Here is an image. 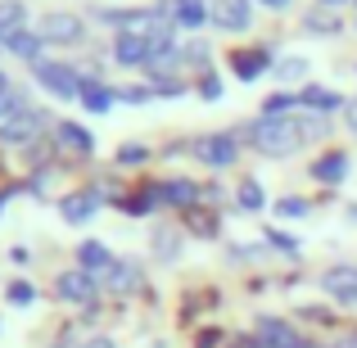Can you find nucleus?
<instances>
[{
	"label": "nucleus",
	"instance_id": "obj_13",
	"mask_svg": "<svg viewBox=\"0 0 357 348\" xmlns=\"http://www.w3.org/2000/svg\"><path fill=\"white\" fill-rule=\"evenodd\" d=\"M114 100H118L114 86H105L96 73H82V96H77V105H86L91 114H109V109H114Z\"/></svg>",
	"mask_w": 357,
	"mask_h": 348
},
{
	"label": "nucleus",
	"instance_id": "obj_6",
	"mask_svg": "<svg viewBox=\"0 0 357 348\" xmlns=\"http://www.w3.org/2000/svg\"><path fill=\"white\" fill-rule=\"evenodd\" d=\"M36 32H41L45 45H73V41H82V18L68 14V9H54V14H45L36 23Z\"/></svg>",
	"mask_w": 357,
	"mask_h": 348
},
{
	"label": "nucleus",
	"instance_id": "obj_36",
	"mask_svg": "<svg viewBox=\"0 0 357 348\" xmlns=\"http://www.w3.org/2000/svg\"><path fill=\"white\" fill-rule=\"evenodd\" d=\"M344 114H349V127H353V136H357V105H349Z\"/></svg>",
	"mask_w": 357,
	"mask_h": 348
},
{
	"label": "nucleus",
	"instance_id": "obj_26",
	"mask_svg": "<svg viewBox=\"0 0 357 348\" xmlns=\"http://www.w3.org/2000/svg\"><path fill=\"white\" fill-rule=\"evenodd\" d=\"M154 204H163V199H158V186H154V190L131 195V199H122V209H127L131 218H145V213H154Z\"/></svg>",
	"mask_w": 357,
	"mask_h": 348
},
{
	"label": "nucleus",
	"instance_id": "obj_20",
	"mask_svg": "<svg viewBox=\"0 0 357 348\" xmlns=\"http://www.w3.org/2000/svg\"><path fill=\"white\" fill-rule=\"evenodd\" d=\"M236 77L240 82H253V77H262V73H267V63H271V54L262 50V45H253V50H236Z\"/></svg>",
	"mask_w": 357,
	"mask_h": 348
},
{
	"label": "nucleus",
	"instance_id": "obj_2",
	"mask_svg": "<svg viewBox=\"0 0 357 348\" xmlns=\"http://www.w3.org/2000/svg\"><path fill=\"white\" fill-rule=\"evenodd\" d=\"M172 50V27H122L114 36V59L122 68H145V63H154L158 54Z\"/></svg>",
	"mask_w": 357,
	"mask_h": 348
},
{
	"label": "nucleus",
	"instance_id": "obj_39",
	"mask_svg": "<svg viewBox=\"0 0 357 348\" xmlns=\"http://www.w3.org/2000/svg\"><path fill=\"white\" fill-rule=\"evenodd\" d=\"M335 348H357V335H353V340H344V344H335Z\"/></svg>",
	"mask_w": 357,
	"mask_h": 348
},
{
	"label": "nucleus",
	"instance_id": "obj_30",
	"mask_svg": "<svg viewBox=\"0 0 357 348\" xmlns=\"http://www.w3.org/2000/svg\"><path fill=\"white\" fill-rule=\"evenodd\" d=\"M9 303H14V308H27V303H36V289L27 285V280H14V285H9Z\"/></svg>",
	"mask_w": 357,
	"mask_h": 348
},
{
	"label": "nucleus",
	"instance_id": "obj_32",
	"mask_svg": "<svg viewBox=\"0 0 357 348\" xmlns=\"http://www.w3.org/2000/svg\"><path fill=\"white\" fill-rule=\"evenodd\" d=\"M199 96H204V100H222V77H218V73H204Z\"/></svg>",
	"mask_w": 357,
	"mask_h": 348
},
{
	"label": "nucleus",
	"instance_id": "obj_19",
	"mask_svg": "<svg viewBox=\"0 0 357 348\" xmlns=\"http://www.w3.org/2000/svg\"><path fill=\"white\" fill-rule=\"evenodd\" d=\"M27 27V5L23 0H0V45H9Z\"/></svg>",
	"mask_w": 357,
	"mask_h": 348
},
{
	"label": "nucleus",
	"instance_id": "obj_4",
	"mask_svg": "<svg viewBox=\"0 0 357 348\" xmlns=\"http://www.w3.org/2000/svg\"><path fill=\"white\" fill-rule=\"evenodd\" d=\"M54 294L63 298V303H73V308H91L100 298V276H91V271H63L59 280H54Z\"/></svg>",
	"mask_w": 357,
	"mask_h": 348
},
{
	"label": "nucleus",
	"instance_id": "obj_28",
	"mask_svg": "<svg viewBox=\"0 0 357 348\" xmlns=\"http://www.w3.org/2000/svg\"><path fill=\"white\" fill-rule=\"evenodd\" d=\"M303 73H307V63L298 59V54H289V59H280V63H276V77H280V82H298Z\"/></svg>",
	"mask_w": 357,
	"mask_h": 348
},
{
	"label": "nucleus",
	"instance_id": "obj_10",
	"mask_svg": "<svg viewBox=\"0 0 357 348\" xmlns=\"http://www.w3.org/2000/svg\"><path fill=\"white\" fill-rule=\"evenodd\" d=\"M321 289L335 298V303L357 308V267H353V262H340V267H331V271L321 276Z\"/></svg>",
	"mask_w": 357,
	"mask_h": 348
},
{
	"label": "nucleus",
	"instance_id": "obj_3",
	"mask_svg": "<svg viewBox=\"0 0 357 348\" xmlns=\"http://www.w3.org/2000/svg\"><path fill=\"white\" fill-rule=\"evenodd\" d=\"M32 77H36V86H45L50 96H59V100H77V96H82V73L73 68V63L36 59V63H32Z\"/></svg>",
	"mask_w": 357,
	"mask_h": 348
},
{
	"label": "nucleus",
	"instance_id": "obj_35",
	"mask_svg": "<svg viewBox=\"0 0 357 348\" xmlns=\"http://www.w3.org/2000/svg\"><path fill=\"white\" fill-rule=\"evenodd\" d=\"M77 348H118L109 335H96V340H86V344H77Z\"/></svg>",
	"mask_w": 357,
	"mask_h": 348
},
{
	"label": "nucleus",
	"instance_id": "obj_9",
	"mask_svg": "<svg viewBox=\"0 0 357 348\" xmlns=\"http://www.w3.org/2000/svg\"><path fill=\"white\" fill-rule=\"evenodd\" d=\"M258 348H303L307 340L294 331L289 321H280V317H258Z\"/></svg>",
	"mask_w": 357,
	"mask_h": 348
},
{
	"label": "nucleus",
	"instance_id": "obj_15",
	"mask_svg": "<svg viewBox=\"0 0 357 348\" xmlns=\"http://www.w3.org/2000/svg\"><path fill=\"white\" fill-rule=\"evenodd\" d=\"M59 213H63V222H73V227L91 222L100 213V190H77V195H68V199H59Z\"/></svg>",
	"mask_w": 357,
	"mask_h": 348
},
{
	"label": "nucleus",
	"instance_id": "obj_41",
	"mask_svg": "<svg viewBox=\"0 0 357 348\" xmlns=\"http://www.w3.org/2000/svg\"><path fill=\"white\" fill-rule=\"evenodd\" d=\"M167 5H181V0H167Z\"/></svg>",
	"mask_w": 357,
	"mask_h": 348
},
{
	"label": "nucleus",
	"instance_id": "obj_31",
	"mask_svg": "<svg viewBox=\"0 0 357 348\" xmlns=\"http://www.w3.org/2000/svg\"><path fill=\"white\" fill-rule=\"evenodd\" d=\"M145 158H149L145 145H122V149H118V163H122V167H136V163H145Z\"/></svg>",
	"mask_w": 357,
	"mask_h": 348
},
{
	"label": "nucleus",
	"instance_id": "obj_37",
	"mask_svg": "<svg viewBox=\"0 0 357 348\" xmlns=\"http://www.w3.org/2000/svg\"><path fill=\"white\" fill-rule=\"evenodd\" d=\"M258 5H267V9H285L289 0H258Z\"/></svg>",
	"mask_w": 357,
	"mask_h": 348
},
{
	"label": "nucleus",
	"instance_id": "obj_8",
	"mask_svg": "<svg viewBox=\"0 0 357 348\" xmlns=\"http://www.w3.org/2000/svg\"><path fill=\"white\" fill-rule=\"evenodd\" d=\"M45 118L41 109H23L18 118H9V122H0V145H27V140H36L41 136V127H45Z\"/></svg>",
	"mask_w": 357,
	"mask_h": 348
},
{
	"label": "nucleus",
	"instance_id": "obj_5",
	"mask_svg": "<svg viewBox=\"0 0 357 348\" xmlns=\"http://www.w3.org/2000/svg\"><path fill=\"white\" fill-rule=\"evenodd\" d=\"M195 158L204 167H231L240 158V140L231 131H218V136H199L195 140Z\"/></svg>",
	"mask_w": 357,
	"mask_h": 348
},
{
	"label": "nucleus",
	"instance_id": "obj_21",
	"mask_svg": "<svg viewBox=\"0 0 357 348\" xmlns=\"http://www.w3.org/2000/svg\"><path fill=\"white\" fill-rule=\"evenodd\" d=\"M167 9H172V18H176L181 32H195V27L208 23V5H204V0H181V5H167Z\"/></svg>",
	"mask_w": 357,
	"mask_h": 348
},
{
	"label": "nucleus",
	"instance_id": "obj_7",
	"mask_svg": "<svg viewBox=\"0 0 357 348\" xmlns=\"http://www.w3.org/2000/svg\"><path fill=\"white\" fill-rule=\"evenodd\" d=\"M253 18V0H213L208 5V23L218 32H244Z\"/></svg>",
	"mask_w": 357,
	"mask_h": 348
},
{
	"label": "nucleus",
	"instance_id": "obj_23",
	"mask_svg": "<svg viewBox=\"0 0 357 348\" xmlns=\"http://www.w3.org/2000/svg\"><path fill=\"white\" fill-rule=\"evenodd\" d=\"M236 199H240L244 213H262V209H267V195H262V186L253 181V176H244V181H240V195H236Z\"/></svg>",
	"mask_w": 357,
	"mask_h": 348
},
{
	"label": "nucleus",
	"instance_id": "obj_27",
	"mask_svg": "<svg viewBox=\"0 0 357 348\" xmlns=\"http://www.w3.org/2000/svg\"><path fill=\"white\" fill-rule=\"evenodd\" d=\"M23 109H27V100H23V91H18V86H5V91H0V122L18 118Z\"/></svg>",
	"mask_w": 357,
	"mask_h": 348
},
{
	"label": "nucleus",
	"instance_id": "obj_29",
	"mask_svg": "<svg viewBox=\"0 0 357 348\" xmlns=\"http://www.w3.org/2000/svg\"><path fill=\"white\" fill-rule=\"evenodd\" d=\"M276 213L280 218H307V199H298V195H285V199H276Z\"/></svg>",
	"mask_w": 357,
	"mask_h": 348
},
{
	"label": "nucleus",
	"instance_id": "obj_16",
	"mask_svg": "<svg viewBox=\"0 0 357 348\" xmlns=\"http://www.w3.org/2000/svg\"><path fill=\"white\" fill-rule=\"evenodd\" d=\"M199 195H204V190H199L195 181H185V176H172V181L158 186V199L172 204V209H185V213H190L195 204H199Z\"/></svg>",
	"mask_w": 357,
	"mask_h": 348
},
{
	"label": "nucleus",
	"instance_id": "obj_12",
	"mask_svg": "<svg viewBox=\"0 0 357 348\" xmlns=\"http://www.w3.org/2000/svg\"><path fill=\"white\" fill-rule=\"evenodd\" d=\"M100 289H109V294H131V289H140V262L118 258L114 267L100 276Z\"/></svg>",
	"mask_w": 357,
	"mask_h": 348
},
{
	"label": "nucleus",
	"instance_id": "obj_1",
	"mask_svg": "<svg viewBox=\"0 0 357 348\" xmlns=\"http://www.w3.org/2000/svg\"><path fill=\"white\" fill-rule=\"evenodd\" d=\"M331 131V118L321 114H285V118H258L249 127V145L267 158H289L294 149L312 145V140H326Z\"/></svg>",
	"mask_w": 357,
	"mask_h": 348
},
{
	"label": "nucleus",
	"instance_id": "obj_25",
	"mask_svg": "<svg viewBox=\"0 0 357 348\" xmlns=\"http://www.w3.org/2000/svg\"><path fill=\"white\" fill-rule=\"evenodd\" d=\"M298 109V96H289V91H276V96L262 100V118H285Z\"/></svg>",
	"mask_w": 357,
	"mask_h": 348
},
{
	"label": "nucleus",
	"instance_id": "obj_11",
	"mask_svg": "<svg viewBox=\"0 0 357 348\" xmlns=\"http://www.w3.org/2000/svg\"><path fill=\"white\" fill-rule=\"evenodd\" d=\"M54 140H59L63 154H77V158L96 154V136H91L82 122H54Z\"/></svg>",
	"mask_w": 357,
	"mask_h": 348
},
{
	"label": "nucleus",
	"instance_id": "obj_18",
	"mask_svg": "<svg viewBox=\"0 0 357 348\" xmlns=\"http://www.w3.org/2000/svg\"><path fill=\"white\" fill-rule=\"evenodd\" d=\"M312 176L321 186H340L344 176H349V154H344V149H326V154L312 163Z\"/></svg>",
	"mask_w": 357,
	"mask_h": 348
},
{
	"label": "nucleus",
	"instance_id": "obj_17",
	"mask_svg": "<svg viewBox=\"0 0 357 348\" xmlns=\"http://www.w3.org/2000/svg\"><path fill=\"white\" fill-rule=\"evenodd\" d=\"M114 262H118V258L109 253V244H100V240H82V244H77V267L91 271V276H105Z\"/></svg>",
	"mask_w": 357,
	"mask_h": 348
},
{
	"label": "nucleus",
	"instance_id": "obj_34",
	"mask_svg": "<svg viewBox=\"0 0 357 348\" xmlns=\"http://www.w3.org/2000/svg\"><path fill=\"white\" fill-rule=\"evenodd\" d=\"M172 235L176 231H158V258H167V262L176 258V240H172Z\"/></svg>",
	"mask_w": 357,
	"mask_h": 348
},
{
	"label": "nucleus",
	"instance_id": "obj_14",
	"mask_svg": "<svg viewBox=\"0 0 357 348\" xmlns=\"http://www.w3.org/2000/svg\"><path fill=\"white\" fill-rule=\"evenodd\" d=\"M298 105H303L307 114H321V118H331L335 109H349L335 86H303V91H298Z\"/></svg>",
	"mask_w": 357,
	"mask_h": 348
},
{
	"label": "nucleus",
	"instance_id": "obj_33",
	"mask_svg": "<svg viewBox=\"0 0 357 348\" xmlns=\"http://www.w3.org/2000/svg\"><path fill=\"white\" fill-rule=\"evenodd\" d=\"M267 240L276 244L280 253H298V240H294V235H285V231H267Z\"/></svg>",
	"mask_w": 357,
	"mask_h": 348
},
{
	"label": "nucleus",
	"instance_id": "obj_22",
	"mask_svg": "<svg viewBox=\"0 0 357 348\" xmlns=\"http://www.w3.org/2000/svg\"><path fill=\"white\" fill-rule=\"evenodd\" d=\"M5 50H14L18 59H27V63H36V59H41V50H45V41H41V32H27V27H23Z\"/></svg>",
	"mask_w": 357,
	"mask_h": 348
},
{
	"label": "nucleus",
	"instance_id": "obj_38",
	"mask_svg": "<svg viewBox=\"0 0 357 348\" xmlns=\"http://www.w3.org/2000/svg\"><path fill=\"white\" fill-rule=\"evenodd\" d=\"M317 5H321V9H335V5H344V0H317Z\"/></svg>",
	"mask_w": 357,
	"mask_h": 348
},
{
	"label": "nucleus",
	"instance_id": "obj_24",
	"mask_svg": "<svg viewBox=\"0 0 357 348\" xmlns=\"http://www.w3.org/2000/svg\"><path fill=\"white\" fill-rule=\"evenodd\" d=\"M303 27H307L312 36H335V32H340V18H335L331 9H312V14L303 18Z\"/></svg>",
	"mask_w": 357,
	"mask_h": 348
},
{
	"label": "nucleus",
	"instance_id": "obj_40",
	"mask_svg": "<svg viewBox=\"0 0 357 348\" xmlns=\"http://www.w3.org/2000/svg\"><path fill=\"white\" fill-rule=\"evenodd\" d=\"M9 86V77H5V68H0V91H5Z\"/></svg>",
	"mask_w": 357,
	"mask_h": 348
}]
</instances>
